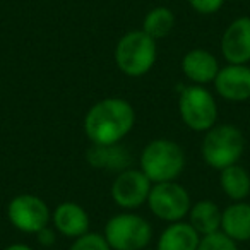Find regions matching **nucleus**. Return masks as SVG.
Segmentation results:
<instances>
[{"mask_svg":"<svg viewBox=\"0 0 250 250\" xmlns=\"http://www.w3.org/2000/svg\"><path fill=\"white\" fill-rule=\"evenodd\" d=\"M219 184L225 194L235 202H242L250 194V175L238 163L221 170Z\"/></svg>","mask_w":250,"mask_h":250,"instance_id":"nucleus-18","label":"nucleus"},{"mask_svg":"<svg viewBox=\"0 0 250 250\" xmlns=\"http://www.w3.org/2000/svg\"><path fill=\"white\" fill-rule=\"evenodd\" d=\"M35 235H36V240H38L40 245L46 247V249L53 247V243H55V240H57L55 229L50 228V226H45V228H42L38 233H35Z\"/></svg>","mask_w":250,"mask_h":250,"instance_id":"nucleus-23","label":"nucleus"},{"mask_svg":"<svg viewBox=\"0 0 250 250\" xmlns=\"http://www.w3.org/2000/svg\"><path fill=\"white\" fill-rule=\"evenodd\" d=\"M201 235L190 223L175 221L158 238V250H197Z\"/></svg>","mask_w":250,"mask_h":250,"instance_id":"nucleus-15","label":"nucleus"},{"mask_svg":"<svg viewBox=\"0 0 250 250\" xmlns=\"http://www.w3.org/2000/svg\"><path fill=\"white\" fill-rule=\"evenodd\" d=\"M103 236L111 250H144L153 238V228L143 216L122 212L108 219Z\"/></svg>","mask_w":250,"mask_h":250,"instance_id":"nucleus-5","label":"nucleus"},{"mask_svg":"<svg viewBox=\"0 0 250 250\" xmlns=\"http://www.w3.org/2000/svg\"><path fill=\"white\" fill-rule=\"evenodd\" d=\"M7 216L11 225L24 233H38L52 218L46 202L35 194L16 195L7 206Z\"/></svg>","mask_w":250,"mask_h":250,"instance_id":"nucleus-8","label":"nucleus"},{"mask_svg":"<svg viewBox=\"0 0 250 250\" xmlns=\"http://www.w3.org/2000/svg\"><path fill=\"white\" fill-rule=\"evenodd\" d=\"M136 111L122 98H104L94 103L84 117V132L91 144H118L132 130Z\"/></svg>","mask_w":250,"mask_h":250,"instance_id":"nucleus-1","label":"nucleus"},{"mask_svg":"<svg viewBox=\"0 0 250 250\" xmlns=\"http://www.w3.org/2000/svg\"><path fill=\"white\" fill-rule=\"evenodd\" d=\"M50 250H52V249H50Z\"/></svg>","mask_w":250,"mask_h":250,"instance_id":"nucleus-25","label":"nucleus"},{"mask_svg":"<svg viewBox=\"0 0 250 250\" xmlns=\"http://www.w3.org/2000/svg\"><path fill=\"white\" fill-rule=\"evenodd\" d=\"M243 149H245V137L242 130L229 124L211 127L206 132L201 146L204 161L219 171L238 163Z\"/></svg>","mask_w":250,"mask_h":250,"instance_id":"nucleus-3","label":"nucleus"},{"mask_svg":"<svg viewBox=\"0 0 250 250\" xmlns=\"http://www.w3.org/2000/svg\"><path fill=\"white\" fill-rule=\"evenodd\" d=\"M147 206L156 218L168 223H175L188 214L192 202L185 187H182L173 180L153 184L149 197H147Z\"/></svg>","mask_w":250,"mask_h":250,"instance_id":"nucleus-7","label":"nucleus"},{"mask_svg":"<svg viewBox=\"0 0 250 250\" xmlns=\"http://www.w3.org/2000/svg\"><path fill=\"white\" fill-rule=\"evenodd\" d=\"M197 250H238V245L233 238H229L221 229L211 235L201 236Z\"/></svg>","mask_w":250,"mask_h":250,"instance_id":"nucleus-20","label":"nucleus"},{"mask_svg":"<svg viewBox=\"0 0 250 250\" xmlns=\"http://www.w3.org/2000/svg\"><path fill=\"white\" fill-rule=\"evenodd\" d=\"M87 163L93 168L106 171H124L130 167L132 156L124 146L118 144H91L86 154Z\"/></svg>","mask_w":250,"mask_h":250,"instance_id":"nucleus-14","label":"nucleus"},{"mask_svg":"<svg viewBox=\"0 0 250 250\" xmlns=\"http://www.w3.org/2000/svg\"><path fill=\"white\" fill-rule=\"evenodd\" d=\"M218 94L226 101L250 100V67L247 63H228L221 67L214 79Z\"/></svg>","mask_w":250,"mask_h":250,"instance_id":"nucleus-10","label":"nucleus"},{"mask_svg":"<svg viewBox=\"0 0 250 250\" xmlns=\"http://www.w3.org/2000/svg\"><path fill=\"white\" fill-rule=\"evenodd\" d=\"M55 229L67 238H79L89 231V216L77 202H62L52 214Z\"/></svg>","mask_w":250,"mask_h":250,"instance_id":"nucleus-12","label":"nucleus"},{"mask_svg":"<svg viewBox=\"0 0 250 250\" xmlns=\"http://www.w3.org/2000/svg\"><path fill=\"white\" fill-rule=\"evenodd\" d=\"M156 40L143 29L125 33L115 48L117 67L129 77H141L149 72L156 62Z\"/></svg>","mask_w":250,"mask_h":250,"instance_id":"nucleus-4","label":"nucleus"},{"mask_svg":"<svg viewBox=\"0 0 250 250\" xmlns=\"http://www.w3.org/2000/svg\"><path fill=\"white\" fill-rule=\"evenodd\" d=\"M188 4L199 14H214L223 7L225 0H188Z\"/></svg>","mask_w":250,"mask_h":250,"instance_id":"nucleus-22","label":"nucleus"},{"mask_svg":"<svg viewBox=\"0 0 250 250\" xmlns=\"http://www.w3.org/2000/svg\"><path fill=\"white\" fill-rule=\"evenodd\" d=\"M185 168V153L175 141L154 139L141 153V170L151 184L173 182Z\"/></svg>","mask_w":250,"mask_h":250,"instance_id":"nucleus-2","label":"nucleus"},{"mask_svg":"<svg viewBox=\"0 0 250 250\" xmlns=\"http://www.w3.org/2000/svg\"><path fill=\"white\" fill-rule=\"evenodd\" d=\"M4 250H33V249L29 245H26V243H12V245H9Z\"/></svg>","mask_w":250,"mask_h":250,"instance_id":"nucleus-24","label":"nucleus"},{"mask_svg":"<svg viewBox=\"0 0 250 250\" xmlns=\"http://www.w3.org/2000/svg\"><path fill=\"white\" fill-rule=\"evenodd\" d=\"M151 180L143 173V170L127 168L120 171L111 184V197L115 204L125 211H134L144 202H147L151 192Z\"/></svg>","mask_w":250,"mask_h":250,"instance_id":"nucleus-9","label":"nucleus"},{"mask_svg":"<svg viewBox=\"0 0 250 250\" xmlns=\"http://www.w3.org/2000/svg\"><path fill=\"white\" fill-rule=\"evenodd\" d=\"M175 28V14L168 7H154L146 14L143 22V31L153 40L167 38Z\"/></svg>","mask_w":250,"mask_h":250,"instance_id":"nucleus-19","label":"nucleus"},{"mask_svg":"<svg viewBox=\"0 0 250 250\" xmlns=\"http://www.w3.org/2000/svg\"><path fill=\"white\" fill-rule=\"evenodd\" d=\"M221 53L228 63L250 62V18L242 16L229 22L221 38Z\"/></svg>","mask_w":250,"mask_h":250,"instance_id":"nucleus-11","label":"nucleus"},{"mask_svg":"<svg viewBox=\"0 0 250 250\" xmlns=\"http://www.w3.org/2000/svg\"><path fill=\"white\" fill-rule=\"evenodd\" d=\"M221 209L212 201H199L188 211V223L201 236L221 229Z\"/></svg>","mask_w":250,"mask_h":250,"instance_id":"nucleus-17","label":"nucleus"},{"mask_svg":"<svg viewBox=\"0 0 250 250\" xmlns=\"http://www.w3.org/2000/svg\"><path fill=\"white\" fill-rule=\"evenodd\" d=\"M69 250H111V247L108 245L103 235L87 231L86 235L74 240L72 247Z\"/></svg>","mask_w":250,"mask_h":250,"instance_id":"nucleus-21","label":"nucleus"},{"mask_svg":"<svg viewBox=\"0 0 250 250\" xmlns=\"http://www.w3.org/2000/svg\"><path fill=\"white\" fill-rule=\"evenodd\" d=\"M178 110L184 124L195 132H208L218 120V104L212 94L202 86H188L182 89Z\"/></svg>","mask_w":250,"mask_h":250,"instance_id":"nucleus-6","label":"nucleus"},{"mask_svg":"<svg viewBox=\"0 0 250 250\" xmlns=\"http://www.w3.org/2000/svg\"><path fill=\"white\" fill-rule=\"evenodd\" d=\"M221 231L226 233L235 242H249L250 240V204L235 202L223 211Z\"/></svg>","mask_w":250,"mask_h":250,"instance_id":"nucleus-16","label":"nucleus"},{"mask_svg":"<svg viewBox=\"0 0 250 250\" xmlns=\"http://www.w3.org/2000/svg\"><path fill=\"white\" fill-rule=\"evenodd\" d=\"M182 70L188 81L195 83L197 86H202V84L214 83L219 72V63L211 52L195 48L185 53L182 60Z\"/></svg>","mask_w":250,"mask_h":250,"instance_id":"nucleus-13","label":"nucleus"}]
</instances>
